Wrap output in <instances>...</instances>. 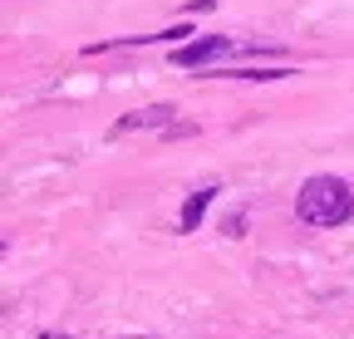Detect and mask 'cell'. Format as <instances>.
I'll return each mask as SVG.
<instances>
[{
	"label": "cell",
	"mask_w": 354,
	"mask_h": 339,
	"mask_svg": "<svg viewBox=\"0 0 354 339\" xmlns=\"http://www.w3.org/2000/svg\"><path fill=\"white\" fill-rule=\"evenodd\" d=\"M295 217L305 226H344L354 217V187L344 177H310L295 197Z\"/></svg>",
	"instance_id": "1"
},
{
	"label": "cell",
	"mask_w": 354,
	"mask_h": 339,
	"mask_svg": "<svg viewBox=\"0 0 354 339\" xmlns=\"http://www.w3.org/2000/svg\"><path fill=\"white\" fill-rule=\"evenodd\" d=\"M128 339H158V334H128Z\"/></svg>",
	"instance_id": "6"
},
{
	"label": "cell",
	"mask_w": 354,
	"mask_h": 339,
	"mask_svg": "<svg viewBox=\"0 0 354 339\" xmlns=\"http://www.w3.org/2000/svg\"><path fill=\"white\" fill-rule=\"evenodd\" d=\"M216 192H221V187H197V192L183 202V217H177V231H197V226H202V217H207V206L216 202Z\"/></svg>",
	"instance_id": "4"
},
{
	"label": "cell",
	"mask_w": 354,
	"mask_h": 339,
	"mask_svg": "<svg viewBox=\"0 0 354 339\" xmlns=\"http://www.w3.org/2000/svg\"><path fill=\"white\" fill-rule=\"evenodd\" d=\"M227 55H251V45H236L227 35H207V39H183V45L172 50V64L177 69H207V64H221Z\"/></svg>",
	"instance_id": "2"
},
{
	"label": "cell",
	"mask_w": 354,
	"mask_h": 339,
	"mask_svg": "<svg viewBox=\"0 0 354 339\" xmlns=\"http://www.w3.org/2000/svg\"><path fill=\"white\" fill-rule=\"evenodd\" d=\"M0 256H6V246H0Z\"/></svg>",
	"instance_id": "7"
},
{
	"label": "cell",
	"mask_w": 354,
	"mask_h": 339,
	"mask_svg": "<svg viewBox=\"0 0 354 339\" xmlns=\"http://www.w3.org/2000/svg\"><path fill=\"white\" fill-rule=\"evenodd\" d=\"M295 69H232L227 79H290Z\"/></svg>",
	"instance_id": "5"
},
{
	"label": "cell",
	"mask_w": 354,
	"mask_h": 339,
	"mask_svg": "<svg viewBox=\"0 0 354 339\" xmlns=\"http://www.w3.org/2000/svg\"><path fill=\"white\" fill-rule=\"evenodd\" d=\"M167 123H172V104H153V108H138V113L118 118V123H113V138L138 133V128H167Z\"/></svg>",
	"instance_id": "3"
}]
</instances>
